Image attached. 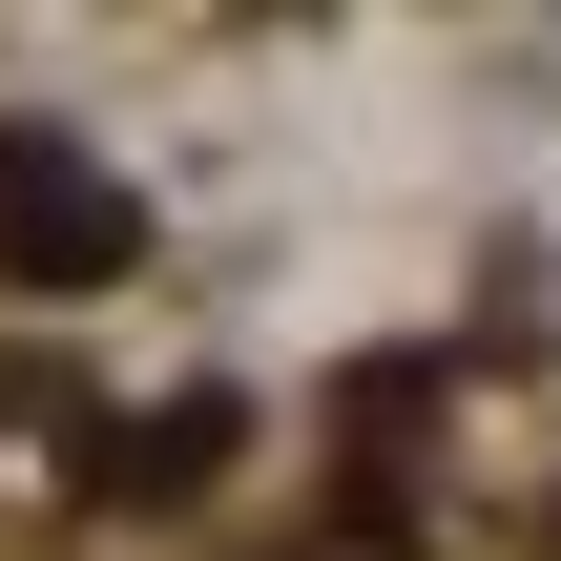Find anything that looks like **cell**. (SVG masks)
Listing matches in <instances>:
<instances>
[{"label": "cell", "instance_id": "6da1fadb", "mask_svg": "<svg viewBox=\"0 0 561 561\" xmlns=\"http://www.w3.org/2000/svg\"><path fill=\"white\" fill-rule=\"evenodd\" d=\"M146 271V187L83 167L62 125H0V291H104Z\"/></svg>", "mask_w": 561, "mask_h": 561}, {"label": "cell", "instance_id": "7a4b0ae2", "mask_svg": "<svg viewBox=\"0 0 561 561\" xmlns=\"http://www.w3.org/2000/svg\"><path fill=\"white\" fill-rule=\"evenodd\" d=\"M229 437H250L229 396H167L146 437H104V500H208V458H229Z\"/></svg>", "mask_w": 561, "mask_h": 561}]
</instances>
